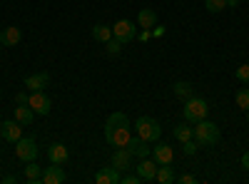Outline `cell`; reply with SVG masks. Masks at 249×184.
<instances>
[{
	"label": "cell",
	"mask_w": 249,
	"mask_h": 184,
	"mask_svg": "<svg viewBox=\"0 0 249 184\" xmlns=\"http://www.w3.org/2000/svg\"><path fill=\"white\" fill-rule=\"evenodd\" d=\"M130 119L124 112H112L105 122V139L112 147H127L130 142Z\"/></svg>",
	"instance_id": "1"
},
{
	"label": "cell",
	"mask_w": 249,
	"mask_h": 184,
	"mask_svg": "<svg viewBox=\"0 0 249 184\" xmlns=\"http://www.w3.org/2000/svg\"><path fill=\"white\" fill-rule=\"evenodd\" d=\"M195 139H197V145L199 147H214L217 142H219V137H222V132H219V127L214 125V122H210V119H199V122H195Z\"/></svg>",
	"instance_id": "2"
},
{
	"label": "cell",
	"mask_w": 249,
	"mask_h": 184,
	"mask_svg": "<svg viewBox=\"0 0 249 184\" xmlns=\"http://www.w3.org/2000/svg\"><path fill=\"white\" fill-rule=\"evenodd\" d=\"M135 130H137V137H142L144 142H157L162 137V125L152 117H140L135 122Z\"/></svg>",
	"instance_id": "3"
},
{
	"label": "cell",
	"mask_w": 249,
	"mask_h": 184,
	"mask_svg": "<svg viewBox=\"0 0 249 184\" xmlns=\"http://www.w3.org/2000/svg\"><path fill=\"white\" fill-rule=\"evenodd\" d=\"M207 112H210V105L202 100V97H190V100H184V119L187 122H199V119H207Z\"/></svg>",
	"instance_id": "4"
},
{
	"label": "cell",
	"mask_w": 249,
	"mask_h": 184,
	"mask_svg": "<svg viewBox=\"0 0 249 184\" xmlns=\"http://www.w3.org/2000/svg\"><path fill=\"white\" fill-rule=\"evenodd\" d=\"M112 37H117L122 45L132 43V40L137 37V23H132V20H117V23L112 25Z\"/></svg>",
	"instance_id": "5"
},
{
	"label": "cell",
	"mask_w": 249,
	"mask_h": 184,
	"mask_svg": "<svg viewBox=\"0 0 249 184\" xmlns=\"http://www.w3.org/2000/svg\"><path fill=\"white\" fill-rule=\"evenodd\" d=\"M15 154H18V159H23V162L37 159V154H40L37 142H35L33 137H20V139L15 142Z\"/></svg>",
	"instance_id": "6"
},
{
	"label": "cell",
	"mask_w": 249,
	"mask_h": 184,
	"mask_svg": "<svg viewBox=\"0 0 249 184\" xmlns=\"http://www.w3.org/2000/svg\"><path fill=\"white\" fill-rule=\"evenodd\" d=\"M28 105H30V110L35 112V115H50V110H53V102H50V97L40 90V92H30V100H28Z\"/></svg>",
	"instance_id": "7"
},
{
	"label": "cell",
	"mask_w": 249,
	"mask_h": 184,
	"mask_svg": "<svg viewBox=\"0 0 249 184\" xmlns=\"http://www.w3.org/2000/svg\"><path fill=\"white\" fill-rule=\"evenodd\" d=\"M0 137H3L5 142H13V145H15V142L23 137V125H20L18 119H5L3 125H0Z\"/></svg>",
	"instance_id": "8"
},
{
	"label": "cell",
	"mask_w": 249,
	"mask_h": 184,
	"mask_svg": "<svg viewBox=\"0 0 249 184\" xmlns=\"http://www.w3.org/2000/svg\"><path fill=\"white\" fill-rule=\"evenodd\" d=\"M157 162L155 159H150V157H142L140 159V165L135 167V172L140 174V179L142 182H155V174H157Z\"/></svg>",
	"instance_id": "9"
},
{
	"label": "cell",
	"mask_w": 249,
	"mask_h": 184,
	"mask_svg": "<svg viewBox=\"0 0 249 184\" xmlns=\"http://www.w3.org/2000/svg\"><path fill=\"white\" fill-rule=\"evenodd\" d=\"M152 159L157 162V165H172L175 152H172V147L167 145V142H160L157 139V145L152 147Z\"/></svg>",
	"instance_id": "10"
},
{
	"label": "cell",
	"mask_w": 249,
	"mask_h": 184,
	"mask_svg": "<svg viewBox=\"0 0 249 184\" xmlns=\"http://www.w3.org/2000/svg\"><path fill=\"white\" fill-rule=\"evenodd\" d=\"M20 40H23V33H20L18 25H8V28L0 30V45L3 48H15Z\"/></svg>",
	"instance_id": "11"
},
{
	"label": "cell",
	"mask_w": 249,
	"mask_h": 184,
	"mask_svg": "<svg viewBox=\"0 0 249 184\" xmlns=\"http://www.w3.org/2000/svg\"><path fill=\"white\" fill-rule=\"evenodd\" d=\"M62 182H65V169L50 162V167L43 169V184H62Z\"/></svg>",
	"instance_id": "12"
},
{
	"label": "cell",
	"mask_w": 249,
	"mask_h": 184,
	"mask_svg": "<svg viewBox=\"0 0 249 184\" xmlns=\"http://www.w3.org/2000/svg\"><path fill=\"white\" fill-rule=\"evenodd\" d=\"M150 142H144L142 137H130V142H127V150H130V154L132 157H150L152 154V147H147Z\"/></svg>",
	"instance_id": "13"
},
{
	"label": "cell",
	"mask_w": 249,
	"mask_h": 184,
	"mask_svg": "<svg viewBox=\"0 0 249 184\" xmlns=\"http://www.w3.org/2000/svg\"><path fill=\"white\" fill-rule=\"evenodd\" d=\"M48 83H50V75H48V72H35V75L25 77V90H30V92H40V90H45V87H48Z\"/></svg>",
	"instance_id": "14"
},
{
	"label": "cell",
	"mask_w": 249,
	"mask_h": 184,
	"mask_svg": "<svg viewBox=\"0 0 249 184\" xmlns=\"http://www.w3.org/2000/svg\"><path fill=\"white\" fill-rule=\"evenodd\" d=\"M130 162H132V154L127 147H117L115 154H112V167L120 169V172H127L130 169Z\"/></svg>",
	"instance_id": "15"
},
{
	"label": "cell",
	"mask_w": 249,
	"mask_h": 184,
	"mask_svg": "<svg viewBox=\"0 0 249 184\" xmlns=\"http://www.w3.org/2000/svg\"><path fill=\"white\" fill-rule=\"evenodd\" d=\"M120 179H122V172L115 169L112 165H110V167H102V169L95 174V182H97V184H120Z\"/></svg>",
	"instance_id": "16"
},
{
	"label": "cell",
	"mask_w": 249,
	"mask_h": 184,
	"mask_svg": "<svg viewBox=\"0 0 249 184\" xmlns=\"http://www.w3.org/2000/svg\"><path fill=\"white\" fill-rule=\"evenodd\" d=\"M68 157H70V152H68V147L62 145V142H53V145L48 147V159L55 162V165H65Z\"/></svg>",
	"instance_id": "17"
},
{
	"label": "cell",
	"mask_w": 249,
	"mask_h": 184,
	"mask_svg": "<svg viewBox=\"0 0 249 184\" xmlns=\"http://www.w3.org/2000/svg\"><path fill=\"white\" fill-rule=\"evenodd\" d=\"M25 182L28 184H43V167L37 162H25Z\"/></svg>",
	"instance_id": "18"
},
{
	"label": "cell",
	"mask_w": 249,
	"mask_h": 184,
	"mask_svg": "<svg viewBox=\"0 0 249 184\" xmlns=\"http://www.w3.org/2000/svg\"><path fill=\"white\" fill-rule=\"evenodd\" d=\"M155 25H157V13H155L152 8H142V10L137 13V28L152 30Z\"/></svg>",
	"instance_id": "19"
},
{
	"label": "cell",
	"mask_w": 249,
	"mask_h": 184,
	"mask_svg": "<svg viewBox=\"0 0 249 184\" xmlns=\"http://www.w3.org/2000/svg\"><path fill=\"white\" fill-rule=\"evenodd\" d=\"M92 37L97 40V43L105 45L107 40L112 37V28H110V25H102V23H97V25H92Z\"/></svg>",
	"instance_id": "20"
},
{
	"label": "cell",
	"mask_w": 249,
	"mask_h": 184,
	"mask_svg": "<svg viewBox=\"0 0 249 184\" xmlns=\"http://www.w3.org/2000/svg\"><path fill=\"white\" fill-rule=\"evenodd\" d=\"M33 117H35V112L30 110V105H18V107H15V119H18L23 127H25V125H30Z\"/></svg>",
	"instance_id": "21"
},
{
	"label": "cell",
	"mask_w": 249,
	"mask_h": 184,
	"mask_svg": "<svg viewBox=\"0 0 249 184\" xmlns=\"http://www.w3.org/2000/svg\"><path fill=\"white\" fill-rule=\"evenodd\" d=\"M172 92H175L179 100H190V97L195 95V87H192L190 83H184V80H179V83L172 85Z\"/></svg>",
	"instance_id": "22"
},
{
	"label": "cell",
	"mask_w": 249,
	"mask_h": 184,
	"mask_svg": "<svg viewBox=\"0 0 249 184\" xmlns=\"http://www.w3.org/2000/svg\"><path fill=\"white\" fill-rule=\"evenodd\" d=\"M155 179H157L160 184H172V182H175V172H172V167H170V165H160Z\"/></svg>",
	"instance_id": "23"
},
{
	"label": "cell",
	"mask_w": 249,
	"mask_h": 184,
	"mask_svg": "<svg viewBox=\"0 0 249 184\" xmlns=\"http://www.w3.org/2000/svg\"><path fill=\"white\" fill-rule=\"evenodd\" d=\"M172 134H175V139H177V142H187V139H192V137H195V130H192V127H187L184 122H182V125H177V127H175V132H172Z\"/></svg>",
	"instance_id": "24"
},
{
	"label": "cell",
	"mask_w": 249,
	"mask_h": 184,
	"mask_svg": "<svg viewBox=\"0 0 249 184\" xmlns=\"http://www.w3.org/2000/svg\"><path fill=\"white\" fill-rule=\"evenodd\" d=\"M204 8L207 13H222L227 10V0H204Z\"/></svg>",
	"instance_id": "25"
},
{
	"label": "cell",
	"mask_w": 249,
	"mask_h": 184,
	"mask_svg": "<svg viewBox=\"0 0 249 184\" xmlns=\"http://www.w3.org/2000/svg\"><path fill=\"white\" fill-rule=\"evenodd\" d=\"M234 100H237V107H242L244 112L249 110V90H244V87H242V90L234 95Z\"/></svg>",
	"instance_id": "26"
},
{
	"label": "cell",
	"mask_w": 249,
	"mask_h": 184,
	"mask_svg": "<svg viewBox=\"0 0 249 184\" xmlns=\"http://www.w3.org/2000/svg\"><path fill=\"white\" fill-rule=\"evenodd\" d=\"M105 50H107V55H120V50H122V43L117 37H110L107 43H105Z\"/></svg>",
	"instance_id": "27"
},
{
	"label": "cell",
	"mask_w": 249,
	"mask_h": 184,
	"mask_svg": "<svg viewBox=\"0 0 249 184\" xmlns=\"http://www.w3.org/2000/svg\"><path fill=\"white\" fill-rule=\"evenodd\" d=\"M182 145H184L182 150H184V154H187V157H195V154H197V150H199V145H197V139H195V137H192V139H187V142H182Z\"/></svg>",
	"instance_id": "28"
},
{
	"label": "cell",
	"mask_w": 249,
	"mask_h": 184,
	"mask_svg": "<svg viewBox=\"0 0 249 184\" xmlns=\"http://www.w3.org/2000/svg\"><path fill=\"white\" fill-rule=\"evenodd\" d=\"M234 77L239 80V83H249V65H239L234 70Z\"/></svg>",
	"instance_id": "29"
},
{
	"label": "cell",
	"mask_w": 249,
	"mask_h": 184,
	"mask_svg": "<svg viewBox=\"0 0 249 184\" xmlns=\"http://www.w3.org/2000/svg\"><path fill=\"white\" fill-rule=\"evenodd\" d=\"M142 179H140V174L135 172V174H127V172H124L122 174V179H120V184H140Z\"/></svg>",
	"instance_id": "30"
},
{
	"label": "cell",
	"mask_w": 249,
	"mask_h": 184,
	"mask_svg": "<svg viewBox=\"0 0 249 184\" xmlns=\"http://www.w3.org/2000/svg\"><path fill=\"white\" fill-rule=\"evenodd\" d=\"M177 182H179V184H197L199 179H197L195 174H179V177H177Z\"/></svg>",
	"instance_id": "31"
},
{
	"label": "cell",
	"mask_w": 249,
	"mask_h": 184,
	"mask_svg": "<svg viewBox=\"0 0 249 184\" xmlns=\"http://www.w3.org/2000/svg\"><path fill=\"white\" fill-rule=\"evenodd\" d=\"M28 100H30V95L23 90V92H18V95H15V105H28Z\"/></svg>",
	"instance_id": "32"
},
{
	"label": "cell",
	"mask_w": 249,
	"mask_h": 184,
	"mask_svg": "<svg viewBox=\"0 0 249 184\" xmlns=\"http://www.w3.org/2000/svg\"><path fill=\"white\" fill-rule=\"evenodd\" d=\"M137 37H140V40H142V43H147V40H150V37H152V30H147V28H142V30H140V33H137Z\"/></svg>",
	"instance_id": "33"
},
{
	"label": "cell",
	"mask_w": 249,
	"mask_h": 184,
	"mask_svg": "<svg viewBox=\"0 0 249 184\" xmlns=\"http://www.w3.org/2000/svg\"><path fill=\"white\" fill-rule=\"evenodd\" d=\"M164 35V25H155L152 28V37H162Z\"/></svg>",
	"instance_id": "34"
},
{
	"label": "cell",
	"mask_w": 249,
	"mask_h": 184,
	"mask_svg": "<svg viewBox=\"0 0 249 184\" xmlns=\"http://www.w3.org/2000/svg\"><path fill=\"white\" fill-rule=\"evenodd\" d=\"M242 167H244V169L249 172V150H247V152L242 154Z\"/></svg>",
	"instance_id": "35"
},
{
	"label": "cell",
	"mask_w": 249,
	"mask_h": 184,
	"mask_svg": "<svg viewBox=\"0 0 249 184\" xmlns=\"http://www.w3.org/2000/svg\"><path fill=\"white\" fill-rule=\"evenodd\" d=\"M242 3V0H227V8H237Z\"/></svg>",
	"instance_id": "36"
},
{
	"label": "cell",
	"mask_w": 249,
	"mask_h": 184,
	"mask_svg": "<svg viewBox=\"0 0 249 184\" xmlns=\"http://www.w3.org/2000/svg\"><path fill=\"white\" fill-rule=\"evenodd\" d=\"M3 182H5V184H15V182H18V179H15V177H13V174H8V177H5V179H3Z\"/></svg>",
	"instance_id": "37"
},
{
	"label": "cell",
	"mask_w": 249,
	"mask_h": 184,
	"mask_svg": "<svg viewBox=\"0 0 249 184\" xmlns=\"http://www.w3.org/2000/svg\"><path fill=\"white\" fill-rule=\"evenodd\" d=\"M247 119H249V110H247Z\"/></svg>",
	"instance_id": "38"
},
{
	"label": "cell",
	"mask_w": 249,
	"mask_h": 184,
	"mask_svg": "<svg viewBox=\"0 0 249 184\" xmlns=\"http://www.w3.org/2000/svg\"><path fill=\"white\" fill-rule=\"evenodd\" d=\"M0 52H3V45H0Z\"/></svg>",
	"instance_id": "39"
},
{
	"label": "cell",
	"mask_w": 249,
	"mask_h": 184,
	"mask_svg": "<svg viewBox=\"0 0 249 184\" xmlns=\"http://www.w3.org/2000/svg\"><path fill=\"white\" fill-rule=\"evenodd\" d=\"M0 125H3V119H0Z\"/></svg>",
	"instance_id": "40"
}]
</instances>
